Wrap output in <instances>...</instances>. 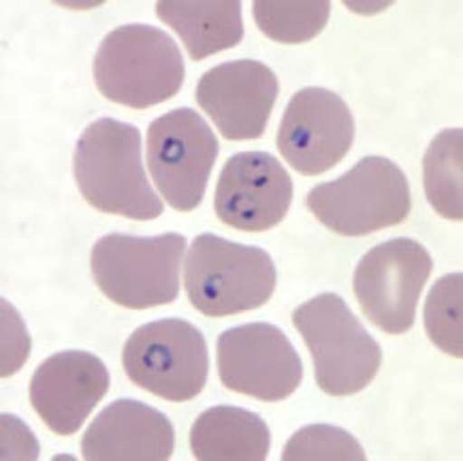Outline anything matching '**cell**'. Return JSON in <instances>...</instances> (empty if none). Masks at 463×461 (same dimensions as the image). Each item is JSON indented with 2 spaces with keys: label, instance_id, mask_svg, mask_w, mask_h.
<instances>
[{
  "label": "cell",
  "instance_id": "cell-1",
  "mask_svg": "<svg viewBox=\"0 0 463 461\" xmlns=\"http://www.w3.org/2000/svg\"><path fill=\"white\" fill-rule=\"evenodd\" d=\"M81 197L103 214L156 221L163 199L147 182L141 161V133L135 124L100 118L81 135L73 154Z\"/></svg>",
  "mask_w": 463,
  "mask_h": 461
},
{
  "label": "cell",
  "instance_id": "cell-2",
  "mask_svg": "<svg viewBox=\"0 0 463 461\" xmlns=\"http://www.w3.org/2000/svg\"><path fill=\"white\" fill-rule=\"evenodd\" d=\"M94 84L111 103L147 109L174 99L186 80L180 47L167 33L147 24L111 31L92 62Z\"/></svg>",
  "mask_w": 463,
  "mask_h": 461
},
{
  "label": "cell",
  "instance_id": "cell-3",
  "mask_svg": "<svg viewBox=\"0 0 463 461\" xmlns=\"http://www.w3.org/2000/svg\"><path fill=\"white\" fill-rule=\"evenodd\" d=\"M276 265L267 250L203 233L193 240L184 265V288L205 316L257 310L276 291Z\"/></svg>",
  "mask_w": 463,
  "mask_h": 461
},
{
  "label": "cell",
  "instance_id": "cell-4",
  "mask_svg": "<svg viewBox=\"0 0 463 461\" xmlns=\"http://www.w3.org/2000/svg\"><path fill=\"white\" fill-rule=\"evenodd\" d=\"M293 325L312 354L320 391L346 398L370 387L383 351L340 295L323 293L295 307Z\"/></svg>",
  "mask_w": 463,
  "mask_h": 461
},
{
  "label": "cell",
  "instance_id": "cell-5",
  "mask_svg": "<svg viewBox=\"0 0 463 461\" xmlns=\"http://www.w3.org/2000/svg\"><path fill=\"white\" fill-rule=\"evenodd\" d=\"M306 208L334 233L364 238L406 221L412 194L408 177L393 161L365 156L337 180L314 186Z\"/></svg>",
  "mask_w": 463,
  "mask_h": 461
},
{
  "label": "cell",
  "instance_id": "cell-6",
  "mask_svg": "<svg viewBox=\"0 0 463 461\" xmlns=\"http://www.w3.org/2000/svg\"><path fill=\"white\" fill-rule=\"evenodd\" d=\"M186 238L165 233L156 238L111 233L92 248V276L100 293L128 310L174 304L180 293Z\"/></svg>",
  "mask_w": 463,
  "mask_h": 461
},
{
  "label": "cell",
  "instance_id": "cell-7",
  "mask_svg": "<svg viewBox=\"0 0 463 461\" xmlns=\"http://www.w3.org/2000/svg\"><path fill=\"white\" fill-rule=\"evenodd\" d=\"M128 381L167 401H190L203 391L210 354L203 334L182 318L147 323L130 334L122 351Z\"/></svg>",
  "mask_w": 463,
  "mask_h": 461
},
{
  "label": "cell",
  "instance_id": "cell-8",
  "mask_svg": "<svg viewBox=\"0 0 463 461\" xmlns=\"http://www.w3.org/2000/svg\"><path fill=\"white\" fill-rule=\"evenodd\" d=\"M216 135L199 111L171 109L147 128V167L165 201L177 212L197 210L216 163Z\"/></svg>",
  "mask_w": 463,
  "mask_h": 461
},
{
  "label": "cell",
  "instance_id": "cell-9",
  "mask_svg": "<svg viewBox=\"0 0 463 461\" xmlns=\"http://www.w3.org/2000/svg\"><path fill=\"white\" fill-rule=\"evenodd\" d=\"M431 269V254L417 240L395 238L373 246L359 261L353 280L364 315L384 334L411 331Z\"/></svg>",
  "mask_w": 463,
  "mask_h": 461
},
{
  "label": "cell",
  "instance_id": "cell-10",
  "mask_svg": "<svg viewBox=\"0 0 463 461\" xmlns=\"http://www.w3.org/2000/svg\"><path fill=\"white\" fill-rule=\"evenodd\" d=\"M218 374L229 391L260 401H282L304 381V363L282 329L250 323L218 338Z\"/></svg>",
  "mask_w": 463,
  "mask_h": 461
},
{
  "label": "cell",
  "instance_id": "cell-11",
  "mask_svg": "<svg viewBox=\"0 0 463 461\" xmlns=\"http://www.w3.org/2000/svg\"><path fill=\"white\" fill-rule=\"evenodd\" d=\"M354 141V118L346 100L326 88L295 92L280 128L278 150L301 175H320L334 169Z\"/></svg>",
  "mask_w": 463,
  "mask_h": 461
},
{
  "label": "cell",
  "instance_id": "cell-12",
  "mask_svg": "<svg viewBox=\"0 0 463 461\" xmlns=\"http://www.w3.org/2000/svg\"><path fill=\"white\" fill-rule=\"evenodd\" d=\"M293 203V180L276 156L240 152L221 171L213 210L231 229L263 233L278 227Z\"/></svg>",
  "mask_w": 463,
  "mask_h": 461
},
{
  "label": "cell",
  "instance_id": "cell-13",
  "mask_svg": "<svg viewBox=\"0 0 463 461\" xmlns=\"http://www.w3.org/2000/svg\"><path fill=\"white\" fill-rule=\"evenodd\" d=\"M278 92L274 71L243 58L205 71L194 97L224 139L246 141L263 137Z\"/></svg>",
  "mask_w": 463,
  "mask_h": 461
},
{
  "label": "cell",
  "instance_id": "cell-14",
  "mask_svg": "<svg viewBox=\"0 0 463 461\" xmlns=\"http://www.w3.org/2000/svg\"><path fill=\"white\" fill-rule=\"evenodd\" d=\"M109 391V372L97 354L62 351L45 359L31 381V404L58 436L80 431Z\"/></svg>",
  "mask_w": 463,
  "mask_h": 461
},
{
  "label": "cell",
  "instance_id": "cell-15",
  "mask_svg": "<svg viewBox=\"0 0 463 461\" xmlns=\"http://www.w3.org/2000/svg\"><path fill=\"white\" fill-rule=\"evenodd\" d=\"M174 448L169 419L137 400L107 406L81 438V457L88 461H167Z\"/></svg>",
  "mask_w": 463,
  "mask_h": 461
},
{
  "label": "cell",
  "instance_id": "cell-16",
  "mask_svg": "<svg viewBox=\"0 0 463 461\" xmlns=\"http://www.w3.org/2000/svg\"><path fill=\"white\" fill-rule=\"evenodd\" d=\"M190 451L201 461H263L271 434L257 412L237 406H213L194 419Z\"/></svg>",
  "mask_w": 463,
  "mask_h": 461
},
{
  "label": "cell",
  "instance_id": "cell-17",
  "mask_svg": "<svg viewBox=\"0 0 463 461\" xmlns=\"http://www.w3.org/2000/svg\"><path fill=\"white\" fill-rule=\"evenodd\" d=\"M156 15L180 34L197 62L233 50L243 39L240 0H160Z\"/></svg>",
  "mask_w": 463,
  "mask_h": 461
},
{
  "label": "cell",
  "instance_id": "cell-18",
  "mask_svg": "<svg viewBox=\"0 0 463 461\" xmlns=\"http://www.w3.org/2000/svg\"><path fill=\"white\" fill-rule=\"evenodd\" d=\"M425 197L436 214L463 221V131L447 128L433 137L423 158Z\"/></svg>",
  "mask_w": 463,
  "mask_h": 461
},
{
  "label": "cell",
  "instance_id": "cell-19",
  "mask_svg": "<svg viewBox=\"0 0 463 461\" xmlns=\"http://www.w3.org/2000/svg\"><path fill=\"white\" fill-rule=\"evenodd\" d=\"M254 22L267 39L278 43H306L318 37L329 22V0H257Z\"/></svg>",
  "mask_w": 463,
  "mask_h": 461
},
{
  "label": "cell",
  "instance_id": "cell-20",
  "mask_svg": "<svg viewBox=\"0 0 463 461\" xmlns=\"http://www.w3.org/2000/svg\"><path fill=\"white\" fill-rule=\"evenodd\" d=\"M425 331L431 344L450 357H463V276L447 274L431 287L425 301Z\"/></svg>",
  "mask_w": 463,
  "mask_h": 461
},
{
  "label": "cell",
  "instance_id": "cell-21",
  "mask_svg": "<svg viewBox=\"0 0 463 461\" xmlns=\"http://www.w3.org/2000/svg\"><path fill=\"white\" fill-rule=\"evenodd\" d=\"M364 447L335 425H307L287 442L282 461H364Z\"/></svg>",
  "mask_w": 463,
  "mask_h": 461
},
{
  "label": "cell",
  "instance_id": "cell-22",
  "mask_svg": "<svg viewBox=\"0 0 463 461\" xmlns=\"http://www.w3.org/2000/svg\"><path fill=\"white\" fill-rule=\"evenodd\" d=\"M31 354V338L15 307L3 299V376L15 374Z\"/></svg>",
  "mask_w": 463,
  "mask_h": 461
}]
</instances>
